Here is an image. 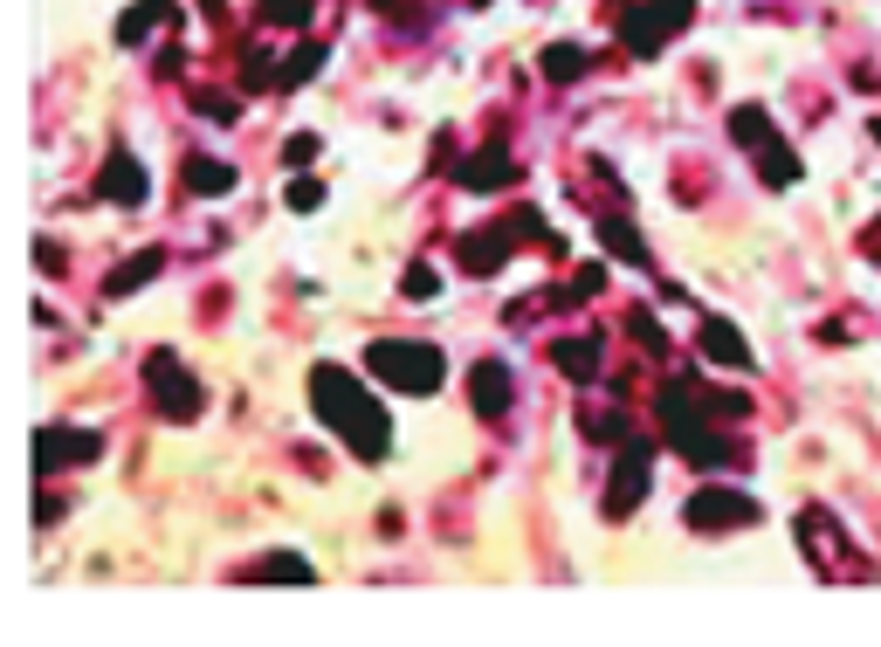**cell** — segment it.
<instances>
[{"label": "cell", "instance_id": "obj_1", "mask_svg": "<svg viewBox=\"0 0 881 647\" xmlns=\"http://www.w3.org/2000/svg\"><path fill=\"white\" fill-rule=\"evenodd\" d=\"M310 407H317L324 427H338V441H352L358 462H379V455L393 448V420H386V407L358 386L345 365H317V372H310Z\"/></svg>", "mask_w": 881, "mask_h": 647}, {"label": "cell", "instance_id": "obj_2", "mask_svg": "<svg viewBox=\"0 0 881 647\" xmlns=\"http://www.w3.org/2000/svg\"><path fill=\"white\" fill-rule=\"evenodd\" d=\"M365 372L386 379V386H400V393H441L448 358H441V345H420V338H379L365 352Z\"/></svg>", "mask_w": 881, "mask_h": 647}, {"label": "cell", "instance_id": "obj_3", "mask_svg": "<svg viewBox=\"0 0 881 647\" xmlns=\"http://www.w3.org/2000/svg\"><path fill=\"white\" fill-rule=\"evenodd\" d=\"M689 14H696L689 0H627V7H620V35H627L634 56H661V42L682 35Z\"/></svg>", "mask_w": 881, "mask_h": 647}, {"label": "cell", "instance_id": "obj_4", "mask_svg": "<svg viewBox=\"0 0 881 647\" xmlns=\"http://www.w3.org/2000/svg\"><path fill=\"white\" fill-rule=\"evenodd\" d=\"M661 420H668V441H675L689 462H716V455H723V441H716V427L696 413V393H689V386H668V393H661Z\"/></svg>", "mask_w": 881, "mask_h": 647}, {"label": "cell", "instance_id": "obj_5", "mask_svg": "<svg viewBox=\"0 0 881 647\" xmlns=\"http://www.w3.org/2000/svg\"><path fill=\"white\" fill-rule=\"evenodd\" d=\"M145 379H152V393H159L166 420H193V413H200V386H193V372H186L173 352H152V358H145Z\"/></svg>", "mask_w": 881, "mask_h": 647}, {"label": "cell", "instance_id": "obj_6", "mask_svg": "<svg viewBox=\"0 0 881 647\" xmlns=\"http://www.w3.org/2000/svg\"><path fill=\"white\" fill-rule=\"evenodd\" d=\"M647 462H654V441H620L613 489H606V517H627V510L647 496Z\"/></svg>", "mask_w": 881, "mask_h": 647}, {"label": "cell", "instance_id": "obj_7", "mask_svg": "<svg viewBox=\"0 0 881 647\" xmlns=\"http://www.w3.org/2000/svg\"><path fill=\"white\" fill-rule=\"evenodd\" d=\"M689 524L696 530H737V524H758V503L744 489H696L689 496Z\"/></svg>", "mask_w": 881, "mask_h": 647}, {"label": "cell", "instance_id": "obj_8", "mask_svg": "<svg viewBox=\"0 0 881 647\" xmlns=\"http://www.w3.org/2000/svg\"><path fill=\"white\" fill-rule=\"evenodd\" d=\"M455 179H462L469 193H496V186L517 179V152H510V145H482L469 166H455Z\"/></svg>", "mask_w": 881, "mask_h": 647}, {"label": "cell", "instance_id": "obj_9", "mask_svg": "<svg viewBox=\"0 0 881 647\" xmlns=\"http://www.w3.org/2000/svg\"><path fill=\"white\" fill-rule=\"evenodd\" d=\"M469 393H475V413H482V420H503L510 400H517V393H510V365H503V358H482L469 372Z\"/></svg>", "mask_w": 881, "mask_h": 647}, {"label": "cell", "instance_id": "obj_10", "mask_svg": "<svg viewBox=\"0 0 881 647\" xmlns=\"http://www.w3.org/2000/svg\"><path fill=\"white\" fill-rule=\"evenodd\" d=\"M455 255H462V269H469V276H496V269L510 262V235H496V228L462 235V248H455Z\"/></svg>", "mask_w": 881, "mask_h": 647}, {"label": "cell", "instance_id": "obj_11", "mask_svg": "<svg viewBox=\"0 0 881 647\" xmlns=\"http://www.w3.org/2000/svg\"><path fill=\"white\" fill-rule=\"evenodd\" d=\"M90 455H97V441H90V434H69V427H49V434H42V448H35L42 475L56 469V462H90Z\"/></svg>", "mask_w": 881, "mask_h": 647}, {"label": "cell", "instance_id": "obj_12", "mask_svg": "<svg viewBox=\"0 0 881 647\" xmlns=\"http://www.w3.org/2000/svg\"><path fill=\"white\" fill-rule=\"evenodd\" d=\"M551 365H558L565 379L592 386V372H599V338H558V345H551Z\"/></svg>", "mask_w": 881, "mask_h": 647}, {"label": "cell", "instance_id": "obj_13", "mask_svg": "<svg viewBox=\"0 0 881 647\" xmlns=\"http://www.w3.org/2000/svg\"><path fill=\"white\" fill-rule=\"evenodd\" d=\"M703 358L709 365H730V372H751V345L730 324H703Z\"/></svg>", "mask_w": 881, "mask_h": 647}, {"label": "cell", "instance_id": "obj_14", "mask_svg": "<svg viewBox=\"0 0 881 647\" xmlns=\"http://www.w3.org/2000/svg\"><path fill=\"white\" fill-rule=\"evenodd\" d=\"M104 193H111L118 207H138V200H145V173H138L131 152H111V166H104Z\"/></svg>", "mask_w": 881, "mask_h": 647}, {"label": "cell", "instance_id": "obj_15", "mask_svg": "<svg viewBox=\"0 0 881 647\" xmlns=\"http://www.w3.org/2000/svg\"><path fill=\"white\" fill-rule=\"evenodd\" d=\"M592 228H599V248H606V255H620V262H647V241L634 235L620 214H599Z\"/></svg>", "mask_w": 881, "mask_h": 647}, {"label": "cell", "instance_id": "obj_16", "mask_svg": "<svg viewBox=\"0 0 881 647\" xmlns=\"http://www.w3.org/2000/svg\"><path fill=\"white\" fill-rule=\"evenodd\" d=\"M758 159H764L758 173L771 179V186H792V179H799V159H792V145H785L778 131H771V138H764V145H758Z\"/></svg>", "mask_w": 881, "mask_h": 647}, {"label": "cell", "instance_id": "obj_17", "mask_svg": "<svg viewBox=\"0 0 881 647\" xmlns=\"http://www.w3.org/2000/svg\"><path fill=\"white\" fill-rule=\"evenodd\" d=\"M166 14H173V0H145V7H131V14L118 21V42H124V49H131V42H145Z\"/></svg>", "mask_w": 881, "mask_h": 647}, {"label": "cell", "instance_id": "obj_18", "mask_svg": "<svg viewBox=\"0 0 881 647\" xmlns=\"http://www.w3.org/2000/svg\"><path fill=\"white\" fill-rule=\"evenodd\" d=\"M159 269H166V255H159V248H145V255H131V262H124L118 276H111V296H131V290H138V283H152Z\"/></svg>", "mask_w": 881, "mask_h": 647}, {"label": "cell", "instance_id": "obj_19", "mask_svg": "<svg viewBox=\"0 0 881 647\" xmlns=\"http://www.w3.org/2000/svg\"><path fill=\"white\" fill-rule=\"evenodd\" d=\"M537 62H544V76H551V83H572V76H586V49H579V42H551Z\"/></svg>", "mask_w": 881, "mask_h": 647}, {"label": "cell", "instance_id": "obj_20", "mask_svg": "<svg viewBox=\"0 0 881 647\" xmlns=\"http://www.w3.org/2000/svg\"><path fill=\"white\" fill-rule=\"evenodd\" d=\"M186 186H193V193H228V186H235V166H221V159H186Z\"/></svg>", "mask_w": 881, "mask_h": 647}, {"label": "cell", "instance_id": "obj_21", "mask_svg": "<svg viewBox=\"0 0 881 647\" xmlns=\"http://www.w3.org/2000/svg\"><path fill=\"white\" fill-rule=\"evenodd\" d=\"M317 69H324V49H317V42H303V49H296V56L283 62V69H276V83L290 90V83H303V76H317Z\"/></svg>", "mask_w": 881, "mask_h": 647}, {"label": "cell", "instance_id": "obj_22", "mask_svg": "<svg viewBox=\"0 0 881 647\" xmlns=\"http://www.w3.org/2000/svg\"><path fill=\"white\" fill-rule=\"evenodd\" d=\"M255 579H283V586H310L317 572H310L303 558H262V565H255Z\"/></svg>", "mask_w": 881, "mask_h": 647}, {"label": "cell", "instance_id": "obj_23", "mask_svg": "<svg viewBox=\"0 0 881 647\" xmlns=\"http://www.w3.org/2000/svg\"><path fill=\"white\" fill-rule=\"evenodd\" d=\"M262 14H269V21H283V28H303V21L317 14V0H262Z\"/></svg>", "mask_w": 881, "mask_h": 647}, {"label": "cell", "instance_id": "obj_24", "mask_svg": "<svg viewBox=\"0 0 881 647\" xmlns=\"http://www.w3.org/2000/svg\"><path fill=\"white\" fill-rule=\"evenodd\" d=\"M407 296H413V303L441 296V269H434V262H413V269H407Z\"/></svg>", "mask_w": 881, "mask_h": 647}, {"label": "cell", "instance_id": "obj_25", "mask_svg": "<svg viewBox=\"0 0 881 647\" xmlns=\"http://www.w3.org/2000/svg\"><path fill=\"white\" fill-rule=\"evenodd\" d=\"M290 207H296V214L324 207V186H317V179H296V186H290Z\"/></svg>", "mask_w": 881, "mask_h": 647}, {"label": "cell", "instance_id": "obj_26", "mask_svg": "<svg viewBox=\"0 0 881 647\" xmlns=\"http://www.w3.org/2000/svg\"><path fill=\"white\" fill-rule=\"evenodd\" d=\"M372 7H379V14H393L400 28H420V21H427V14H420L413 0H372Z\"/></svg>", "mask_w": 881, "mask_h": 647}, {"label": "cell", "instance_id": "obj_27", "mask_svg": "<svg viewBox=\"0 0 881 647\" xmlns=\"http://www.w3.org/2000/svg\"><path fill=\"white\" fill-rule=\"evenodd\" d=\"M627 324H634V338H641L647 352H654V345H668V331H654V310H634Z\"/></svg>", "mask_w": 881, "mask_h": 647}, {"label": "cell", "instance_id": "obj_28", "mask_svg": "<svg viewBox=\"0 0 881 647\" xmlns=\"http://www.w3.org/2000/svg\"><path fill=\"white\" fill-rule=\"evenodd\" d=\"M283 159H290V166H310V159H317V138H310V131H296V138H290V152H283Z\"/></svg>", "mask_w": 881, "mask_h": 647}, {"label": "cell", "instance_id": "obj_29", "mask_svg": "<svg viewBox=\"0 0 881 647\" xmlns=\"http://www.w3.org/2000/svg\"><path fill=\"white\" fill-rule=\"evenodd\" d=\"M599 283H606V262H592V269H579V290H572V296H592Z\"/></svg>", "mask_w": 881, "mask_h": 647}, {"label": "cell", "instance_id": "obj_30", "mask_svg": "<svg viewBox=\"0 0 881 647\" xmlns=\"http://www.w3.org/2000/svg\"><path fill=\"white\" fill-rule=\"evenodd\" d=\"M868 255H875V262H881V228H875V241H868Z\"/></svg>", "mask_w": 881, "mask_h": 647}]
</instances>
